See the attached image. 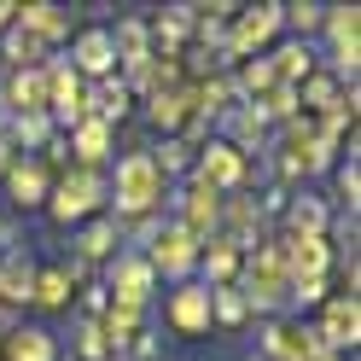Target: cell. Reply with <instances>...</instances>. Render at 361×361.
<instances>
[{"label": "cell", "mask_w": 361, "mask_h": 361, "mask_svg": "<svg viewBox=\"0 0 361 361\" xmlns=\"http://www.w3.org/2000/svg\"><path fill=\"white\" fill-rule=\"evenodd\" d=\"M192 180H204V187H216L221 198H228V192H239L245 180H251V164H245V152H233L221 134H210V146H198Z\"/></svg>", "instance_id": "cell-6"}, {"label": "cell", "mask_w": 361, "mask_h": 361, "mask_svg": "<svg viewBox=\"0 0 361 361\" xmlns=\"http://www.w3.org/2000/svg\"><path fill=\"white\" fill-rule=\"evenodd\" d=\"M0 53H6V71H35V64H47V47H41L30 30H18V24L0 35Z\"/></svg>", "instance_id": "cell-26"}, {"label": "cell", "mask_w": 361, "mask_h": 361, "mask_svg": "<svg viewBox=\"0 0 361 361\" xmlns=\"http://www.w3.org/2000/svg\"><path fill=\"white\" fill-rule=\"evenodd\" d=\"M123 251V233H117V216H99L94 228H87L82 239H76V262L87 268V262H105V257H117Z\"/></svg>", "instance_id": "cell-24"}, {"label": "cell", "mask_w": 361, "mask_h": 361, "mask_svg": "<svg viewBox=\"0 0 361 361\" xmlns=\"http://www.w3.org/2000/svg\"><path fill=\"white\" fill-rule=\"evenodd\" d=\"M146 123H152L157 134H180L187 123H198V94H192V82L146 94Z\"/></svg>", "instance_id": "cell-12"}, {"label": "cell", "mask_w": 361, "mask_h": 361, "mask_svg": "<svg viewBox=\"0 0 361 361\" xmlns=\"http://www.w3.org/2000/svg\"><path fill=\"white\" fill-rule=\"evenodd\" d=\"M332 180H338V204L355 216V204H361V164H355V146H350V157H338V164H332Z\"/></svg>", "instance_id": "cell-32"}, {"label": "cell", "mask_w": 361, "mask_h": 361, "mask_svg": "<svg viewBox=\"0 0 361 361\" xmlns=\"http://www.w3.org/2000/svg\"><path fill=\"white\" fill-rule=\"evenodd\" d=\"M326 64H332V76L338 82H355L361 71V6H326Z\"/></svg>", "instance_id": "cell-5"}, {"label": "cell", "mask_w": 361, "mask_h": 361, "mask_svg": "<svg viewBox=\"0 0 361 361\" xmlns=\"http://www.w3.org/2000/svg\"><path fill=\"white\" fill-rule=\"evenodd\" d=\"M169 204H175V216H169V221H180V228L198 233V239H210V233L221 228V192H216V187H204V180H192V175H187V187H180Z\"/></svg>", "instance_id": "cell-7"}, {"label": "cell", "mask_w": 361, "mask_h": 361, "mask_svg": "<svg viewBox=\"0 0 361 361\" xmlns=\"http://www.w3.org/2000/svg\"><path fill=\"white\" fill-rule=\"evenodd\" d=\"M0 361H59V338L47 326H12L0 332Z\"/></svg>", "instance_id": "cell-18"}, {"label": "cell", "mask_w": 361, "mask_h": 361, "mask_svg": "<svg viewBox=\"0 0 361 361\" xmlns=\"http://www.w3.org/2000/svg\"><path fill=\"white\" fill-rule=\"evenodd\" d=\"M314 338H321V350L326 355H355L361 344V298H326L321 309V321H314Z\"/></svg>", "instance_id": "cell-8"}, {"label": "cell", "mask_w": 361, "mask_h": 361, "mask_svg": "<svg viewBox=\"0 0 361 361\" xmlns=\"http://www.w3.org/2000/svg\"><path fill=\"white\" fill-rule=\"evenodd\" d=\"M268 64H274V76H280L286 87H303L314 71H321V59H314L309 41H280V47L268 53Z\"/></svg>", "instance_id": "cell-21"}, {"label": "cell", "mask_w": 361, "mask_h": 361, "mask_svg": "<svg viewBox=\"0 0 361 361\" xmlns=\"http://www.w3.org/2000/svg\"><path fill=\"white\" fill-rule=\"evenodd\" d=\"M111 298L117 303H134V309H146V298L157 291V274H152V262L140 257V251H117L111 257Z\"/></svg>", "instance_id": "cell-13"}, {"label": "cell", "mask_w": 361, "mask_h": 361, "mask_svg": "<svg viewBox=\"0 0 361 361\" xmlns=\"http://www.w3.org/2000/svg\"><path fill=\"white\" fill-rule=\"evenodd\" d=\"M30 303H35V309H47V314H59V309H71V303H76V280L64 274V268H35Z\"/></svg>", "instance_id": "cell-23"}, {"label": "cell", "mask_w": 361, "mask_h": 361, "mask_svg": "<svg viewBox=\"0 0 361 361\" xmlns=\"http://www.w3.org/2000/svg\"><path fill=\"white\" fill-rule=\"evenodd\" d=\"M239 262H245V257L233 251V245L221 239V233H210L204 245H198V268H204V280H198V286H210V291H216V286H233V280H239Z\"/></svg>", "instance_id": "cell-20"}, {"label": "cell", "mask_w": 361, "mask_h": 361, "mask_svg": "<svg viewBox=\"0 0 361 361\" xmlns=\"http://www.w3.org/2000/svg\"><path fill=\"white\" fill-rule=\"evenodd\" d=\"M12 12H18V0H0V35L12 30Z\"/></svg>", "instance_id": "cell-34"}, {"label": "cell", "mask_w": 361, "mask_h": 361, "mask_svg": "<svg viewBox=\"0 0 361 361\" xmlns=\"http://www.w3.org/2000/svg\"><path fill=\"white\" fill-rule=\"evenodd\" d=\"M123 350H128L134 361H152V355H157V332H134V338H128Z\"/></svg>", "instance_id": "cell-33"}, {"label": "cell", "mask_w": 361, "mask_h": 361, "mask_svg": "<svg viewBox=\"0 0 361 361\" xmlns=\"http://www.w3.org/2000/svg\"><path fill=\"white\" fill-rule=\"evenodd\" d=\"M111 47H117V64L123 76L140 71V64L152 59V35H146V18H117V30H111Z\"/></svg>", "instance_id": "cell-22"}, {"label": "cell", "mask_w": 361, "mask_h": 361, "mask_svg": "<svg viewBox=\"0 0 361 361\" xmlns=\"http://www.w3.org/2000/svg\"><path fill=\"white\" fill-rule=\"evenodd\" d=\"M12 24H18V30H30L41 47H53V41H71V12L53 6V0H18Z\"/></svg>", "instance_id": "cell-16"}, {"label": "cell", "mask_w": 361, "mask_h": 361, "mask_svg": "<svg viewBox=\"0 0 361 361\" xmlns=\"http://www.w3.org/2000/svg\"><path fill=\"white\" fill-rule=\"evenodd\" d=\"M71 71L82 82H99V76H117V47H111V30H76L71 41Z\"/></svg>", "instance_id": "cell-15"}, {"label": "cell", "mask_w": 361, "mask_h": 361, "mask_svg": "<svg viewBox=\"0 0 361 361\" xmlns=\"http://www.w3.org/2000/svg\"><path fill=\"white\" fill-rule=\"evenodd\" d=\"M152 164L164 169L169 180H175V175H192V164H198V146H192V140H180V134H169V140L152 152Z\"/></svg>", "instance_id": "cell-29"}, {"label": "cell", "mask_w": 361, "mask_h": 361, "mask_svg": "<svg viewBox=\"0 0 361 361\" xmlns=\"http://www.w3.org/2000/svg\"><path fill=\"white\" fill-rule=\"evenodd\" d=\"M0 187H6V204L12 210H41L53 192V175L41 157H12L6 169H0Z\"/></svg>", "instance_id": "cell-9"}, {"label": "cell", "mask_w": 361, "mask_h": 361, "mask_svg": "<svg viewBox=\"0 0 361 361\" xmlns=\"http://www.w3.org/2000/svg\"><path fill=\"white\" fill-rule=\"evenodd\" d=\"M164 314H169V326H175L180 338H204V332H210V286L180 280V286L169 291Z\"/></svg>", "instance_id": "cell-11"}, {"label": "cell", "mask_w": 361, "mask_h": 361, "mask_svg": "<svg viewBox=\"0 0 361 361\" xmlns=\"http://www.w3.org/2000/svg\"><path fill=\"white\" fill-rule=\"evenodd\" d=\"M105 204V175L99 169H64L59 180H53V192H47V216L53 221H82V216H94Z\"/></svg>", "instance_id": "cell-3"}, {"label": "cell", "mask_w": 361, "mask_h": 361, "mask_svg": "<svg viewBox=\"0 0 361 361\" xmlns=\"http://www.w3.org/2000/svg\"><path fill=\"white\" fill-rule=\"evenodd\" d=\"M233 286H239V298H245L251 314H280V309L291 303V274H286V262H280V251H274V239H262L257 251H245Z\"/></svg>", "instance_id": "cell-2"}, {"label": "cell", "mask_w": 361, "mask_h": 361, "mask_svg": "<svg viewBox=\"0 0 361 361\" xmlns=\"http://www.w3.org/2000/svg\"><path fill=\"white\" fill-rule=\"evenodd\" d=\"M245 326L251 321V309H245V298H239V286H216L210 291V326Z\"/></svg>", "instance_id": "cell-30"}, {"label": "cell", "mask_w": 361, "mask_h": 361, "mask_svg": "<svg viewBox=\"0 0 361 361\" xmlns=\"http://www.w3.org/2000/svg\"><path fill=\"white\" fill-rule=\"evenodd\" d=\"M321 24H326V6H314V0H291V6H280V30H291V41L321 35Z\"/></svg>", "instance_id": "cell-27"}, {"label": "cell", "mask_w": 361, "mask_h": 361, "mask_svg": "<svg viewBox=\"0 0 361 361\" xmlns=\"http://www.w3.org/2000/svg\"><path fill=\"white\" fill-rule=\"evenodd\" d=\"M105 198H117V221L164 216V204L175 198V180L152 164V152H123L117 157V180H105Z\"/></svg>", "instance_id": "cell-1"}, {"label": "cell", "mask_w": 361, "mask_h": 361, "mask_svg": "<svg viewBox=\"0 0 361 361\" xmlns=\"http://www.w3.org/2000/svg\"><path fill=\"white\" fill-rule=\"evenodd\" d=\"M344 87L350 82H338L332 71H314L303 87H298V105H309L314 117H326V111H338V99H344Z\"/></svg>", "instance_id": "cell-25"}, {"label": "cell", "mask_w": 361, "mask_h": 361, "mask_svg": "<svg viewBox=\"0 0 361 361\" xmlns=\"http://www.w3.org/2000/svg\"><path fill=\"white\" fill-rule=\"evenodd\" d=\"M198 245H204V239H198V233H187V228H180V221H164V228H157L152 239H146V262H152V274H164V280H187L192 274V268H198Z\"/></svg>", "instance_id": "cell-4"}, {"label": "cell", "mask_w": 361, "mask_h": 361, "mask_svg": "<svg viewBox=\"0 0 361 361\" xmlns=\"http://www.w3.org/2000/svg\"><path fill=\"white\" fill-rule=\"evenodd\" d=\"M64 146L76 152V169H99L105 157L117 152V128L99 123V117H87V123H76L71 134H64Z\"/></svg>", "instance_id": "cell-17"}, {"label": "cell", "mask_w": 361, "mask_h": 361, "mask_svg": "<svg viewBox=\"0 0 361 361\" xmlns=\"http://www.w3.org/2000/svg\"><path fill=\"white\" fill-rule=\"evenodd\" d=\"M286 233H326V204L314 192L291 198V204H286Z\"/></svg>", "instance_id": "cell-28"}, {"label": "cell", "mask_w": 361, "mask_h": 361, "mask_svg": "<svg viewBox=\"0 0 361 361\" xmlns=\"http://www.w3.org/2000/svg\"><path fill=\"white\" fill-rule=\"evenodd\" d=\"M221 128H228L221 140H228L233 152H257V146H268V128H274V123H268L257 105H233L228 117H221Z\"/></svg>", "instance_id": "cell-19"}, {"label": "cell", "mask_w": 361, "mask_h": 361, "mask_svg": "<svg viewBox=\"0 0 361 361\" xmlns=\"http://www.w3.org/2000/svg\"><path fill=\"white\" fill-rule=\"evenodd\" d=\"M274 251H280L291 280H326V268H332V239L326 233H286Z\"/></svg>", "instance_id": "cell-10"}, {"label": "cell", "mask_w": 361, "mask_h": 361, "mask_svg": "<svg viewBox=\"0 0 361 361\" xmlns=\"http://www.w3.org/2000/svg\"><path fill=\"white\" fill-rule=\"evenodd\" d=\"M76 355L82 361H117V350H111V338H105V326L99 321H76Z\"/></svg>", "instance_id": "cell-31"}, {"label": "cell", "mask_w": 361, "mask_h": 361, "mask_svg": "<svg viewBox=\"0 0 361 361\" xmlns=\"http://www.w3.org/2000/svg\"><path fill=\"white\" fill-rule=\"evenodd\" d=\"M262 355L268 361H314L326 350L314 338V326H303V321H268L262 326Z\"/></svg>", "instance_id": "cell-14"}, {"label": "cell", "mask_w": 361, "mask_h": 361, "mask_svg": "<svg viewBox=\"0 0 361 361\" xmlns=\"http://www.w3.org/2000/svg\"><path fill=\"white\" fill-rule=\"evenodd\" d=\"M314 361H344V355H314Z\"/></svg>", "instance_id": "cell-35"}]
</instances>
